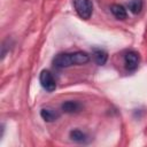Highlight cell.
Returning <instances> with one entry per match:
<instances>
[{"instance_id":"1","label":"cell","mask_w":147,"mask_h":147,"mask_svg":"<svg viewBox=\"0 0 147 147\" xmlns=\"http://www.w3.org/2000/svg\"><path fill=\"white\" fill-rule=\"evenodd\" d=\"M90 61V55L86 52L77 51L70 53H60L53 59V65L57 69L69 68L71 65H82Z\"/></svg>"},{"instance_id":"2","label":"cell","mask_w":147,"mask_h":147,"mask_svg":"<svg viewBox=\"0 0 147 147\" xmlns=\"http://www.w3.org/2000/svg\"><path fill=\"white\" fill-rule=\"evenodd\" d=\"M74 7L77 15L83 20H88L93 13V3L91 0H74Z\"/></svg>"},{"instance_id":"3","label":"cell","mask_w":147,"mask_h":147,"mask_svg":"<svg viewBox=\"0 0 147 147\" xmlns=\"http://www.w3.org/2000/svg\"><path fill=\"white\" fill-rule=\"evenodd\" d=\"M41 87L47 92H53L56 88V80L49 70H42L39 76Z\"/></svg>"},{"instance_id":"4","label":"cell","mask_w":147,"mask_h":147,"mask_svg":"<svg viewBox=\"0 0 147 147\" xmlns=\"http://www.w3.org/2000/svg\"><path fill=\"white\" fill-rule=\"evenodd\" d=\"M140 62L139 54L134 51H127L124 54V67L127 71H134L137 70Z\"/></svg>"},{"instance_id":"5","label":"cell","mask_w":147,"mask_h":147,"mask_svg":"<svg viewBox=\"0 0 147 147\" xmlns=\"http://www.w3.org/2000/svg\"><path fill=\"white\" fill-rule=\"evenodd\" d=\"M62 110L64 113H68V114H74V113H78L82 109V103L78 102V101H74V100H69V101H65L62 103L61 106Z\"/></svg>"},{"instance_id":"6","label":"cell","mask_w":147,"mask_h":147,"mask_svg":"<svg viewBox=\"0 0 147 147\" xmlns=\"http://www.w3.org/2000/svg\"><path fill=\"white\" fill-rule=\"evenodd\" d=\"M40 116L46 122H53L56 118H59L60 114L55 109H53V108H42L40 110Z\"/></svg>"},{"instance_id":"7","label":"cell","mask_w":147,"mask_h":147,"mask_svg":"<svg viewBox=\"0 0 147 147\" xmlns=\"http://www.w3.org/2000/svg\"><path fill=\"white\" fill-rule=\"evenodd\" d=\"M110 11H111V14H113L117 20H125L126 16H127L126 9H125L122 5H117V3L111 5Z\"/></svg>"},{"instance_id":"8","label":"cell","mask_w":147,"mask_h":147,"mask_svg":"<svg viewBox=\"0 0 147 147\" xmlns=\"http://www.w3.org/2000/svg\"><path fill=\"white\" fill-rule=\"evenodd\" d=\"M93 59L99 65H103L107 62L108 55L103 49H94L93 52Z\"/></svg>"},{"instance_id":"9","label":"cell","mask_w":147,"mask_h":147,"mask_svg":"<svg viewBox=\"0 0 147 147\" xmlns=\"http://www.w3.org/2000/svg\"><path fill=\"white\" fill-rule=\"evenodd\" d=\"M70 138L76 142H86L87 140V136L80 130H72L70 132Z\"/></svg>"},{"instance_id":"10","label":"cell","mask_w":147,"mask_h":147,"mask_svg":"<svg viewBox=\"0 0 147 147\" xmlns=\"http://www.w3.org/2000/svg\"><path fill=\"white\" fill-rule=\"evenodd\" d=\"M129 10L133 14H139L142 9V1L141 0H130L127 3Z\"/></svg>"}]
</instances>
